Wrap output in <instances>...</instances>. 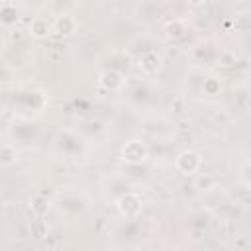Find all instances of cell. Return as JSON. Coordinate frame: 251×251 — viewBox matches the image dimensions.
Segmentation results:
<instances>
[{"label":"cell","instance_id":"1","mask_svg":"<svg viewBox=\"0 0 251 251\" xmlns=\"http://www.w3.org/2000/svg\"><path fill=\"white\" fill-rule=\"evenodd\" d=\"M12 100H14V112H18L24 118H31V116L41 114V110L45 108V102H47L43 92L31 90V88L16 90L12 94Z\"/></svg>","mask_w":251,"mask_h":251},{"label":"cell","instance_id":"2","mask_svg":"<svg viewBox=\"0 0 251 251\" xmlns=\"http://www.w3.org/2000/svg\"><path fill=\"white\" fill-rule=\"evenodd\" d=\"M55 147L67 157H80L86 151V145H84L82 137L78 133L71 131V129H61L55 135Z\"/></svg>","mask_w":251,"mask_h":251},{"label":"cell","instance_id":"3","mask_svg":"<svg viewBox=\"0 0 251 251\" xmlns=\"http://www.w3.org/2000/svg\"><path fill=\"white\" fill-rule=\"evenodd\" d=\"M57 208L61 214H65L67 218H76L80 216L86 208H88V202L82 194H76V192H65L57 198Z\"/></svg>","mask_w":251,"mask_h":251},{"label":"cell","instance_id":"4","mask_svg":"<svg viewBox=\"0 0 251 251\" xmlns=\"http://www.w3.org/2000/svg\"><path fill=\"white\" fill-rule=\"evenodd\" d=\"M147 155H149L147 145L141 143V141H137V139L127 141L124 145V149H122V159L127 161L129 165H141V161H145Z\"/></svg>","mask_w":251,"mask_h":251},{"label":"cell","instance_id":"5","mask_svg":"<svg viewBox=\"0 0 251 251\" xmlns=\"http://www.w3.org/2000/svg\"><path fill=\"white\" fill-rule=\"evenodd\" d=\"M118 208L122 216H126V220H135L137 214L141 212V198L135 192H127L118 200Z\"/></svg>","mask_w":251,"mask_h":251},{"label":"cell","instance_id":"6","mask_svg":"<svg viewBox=\"0 0 251 251\" xmlns=\"http://www.w3.org/2000/svg\"><path fill=\"white\" fill-rule=\"evenodd\" d=\"M175 165H176V169H178L180 173L192 175V173H196V171L200 169L202 159H200V155H198L196 151H182V153H178Z\"/></svg>","mask_w":251,"mask_h":251},{"label":"cell","instance_id":"7","mask_svg":"<svg viewBox=\"0 0 251 251\" xmlns=\"http://www.w3.org/2000/svg\"><path fill=\"white\" fill-rule=\"evenodd\" d=\"M51 25H53V31L57 35H71L76 29V20L71 14H61L51 22Z\"/></svg>","mask_w":251,"mask_h":251},{"label":"cell","instance_id":"8","mask_svg":"<svg viewBox=\"0 0 251 251\" xmlns=\"http://www.w3.org/2000/svg\"><path fill=\"white\" fill-rule=\"evenodd\" d=\"M139 67H141L143 73L153 75V73H157V71L161 69V57H159L153 49H147V51H143L141 57H139Z\"/></svg>","mask_w":251,"mask_h":251},{"label":"cell","instance_id":"9","mask_svg":"<svg viewBox=\"0 0 251 251\" xmlns=\"http://www.w3.org/2000/svg\"><path fill=\"white\" fill-rule=\"evenodd\" d=\"M145 129L153 135V137H167L171 133H175V124L171 122H165V120H151V122H145Z\"/></svg>","mask_w":251,"mask_h":251},{"label":"cell","instance_id":"10","mask_svg":"<svg viewBox=\"0 0 251 251\" xmlns=\"http://www.w3.org/2000/svg\"><path fill=\"white\" fill-rule=\"evenodd\" d=\"M12 135L16 141H24V143H29V141H35L37 137V127L33 124H20V126H14L12 127Z\"/></svg>","mask_w":251,"mask_h":251},{"label":"cell","instance_id":"11","mask_svg":"<svg viewBox=\"0 0 251 251\" xmlns=\"http://www.w3.org/2000/svg\"><path fill=\"white\" fill-rule=\"evenodd\" d=\"M100 84H102L104 88L116 90V88H120V86L124 84V78H122L120 71H116V69H106V71L100 75Z\"/></svg>","mask_w":251,"mask_h":251},{"label":"cell","instance_id":"12","mask_svg":"<svg viewBox=\"0 0 251 251\" xmlns=\"http://www.w3.org/2000/svg\"><path fill=\"white\" fill-rule=\"evenodd\" d=\"M194 57H196L200 63L212 65L214 61L220 59V53H218V49H214L212 45H200V47L194 49Z\"/></svg>","mask_w":251,"mask_h":251},{"label":"cell","instance_id":"13","mask_svg":"<svg viewBox=\"0 0 251 251\" xmlns=\"http://www.w3.org/2000/svg\"><path fill=\"white\" fill-rule=\"evenodd\" d=\"M108 192H110V196H112V198L120 200L122 196H126V194H127V192H131V190H129V186H127L126 178L116 176V178H112V180H110V188H108Z\"/></svg>","mask_w":251,"mask_h":251},{"label":"cell","instance_id":"14","mask_svg":"<svg viewBox=\"0 0 251 251\" xmlns=\"http://www.w3.org/2000/svg\"><path fill=\"white\" fill-rule=\"evenodd\" d=\"M149 96H151L149 88H147L145 84H141V82H135V84L129 88V100L135 102V104H145V102L149 100Z\"/></svg>","mask_w":251,"mask_h":251},{"label":"cell","instance_id":"15","mask_svg":"<svg viewBox=\"0 0 251 251\" xmlns=\"http://www.w3.org/2000/svg\"><path fill=\"white\" fill-rule=\"evenodd\" d=\"M49 31H53V25L45 20V18H33L31 20V24H29V33H33V35H37V37H43V35H47Z\"/></svg>","mask_w":251,"mask_h":251},{"label":"cell","instance_id":"16","mask_svg":"<svg viewBox=\"0 0 251 251\" xmlns=\"http://www.w3.org/2000/svg\"><path fill=\"white\" fill-rule=\"evenodd\" d=\"M135 220H137V218H135ZM135 220H127V222L120 227L118 235H120L124 241H133V239L139 235V224H137Z\"/></svg>","mask_w":251,"mask_h":251},{"label":"cell","instance_id":"17","mask_svg":"<svg viewBox=\"0 0 251 251\" xmlns=\"http://www.w3.org/2000/svg\"><path fill=\"white\" fill-rule=\"evenodd\" d=\"M0 20H2V24L4 25H8V24H12V22H16V18H18V12H16V6L14 4H8V2H4L2 6H0Z\"/></svg>","mask_w":251,"mask_h":251},{"label":"cell","instance_id":"18","mask_svg":"<svg viewBox=\"0 0 251 251\" xmlns=\"http://www.w3.org/2000/svg\"><path fill=\"white\" fill-rule=\"evenodd\" d=\"M165 29H167V35H171V37H178V35L184 33V22H180V20H173V22L167 24Z\"/></svg>","mask_w":251,"mask_h":251},{"label":"cell","instance_id":"19","mask_svg":"<svg viewBox=\"0 0 251 251\" xmlns=\"http://www.w3.org/2000/svg\"><path fill=\"white\" fill-rule=\"evenodd\" d=\"M16 161V147L14 145H10V143H4V147H2V165H12Z\"/></svg>","mask_w":251,"mask_h":251},{"label":"cell","instance_id":"20","mask_svg":"<svg viewBox=\"0 0 251 251\" xmlns=\"http://www.w3.org/2000/svg\"><path fill=\"white\" fill-rule=\"evenodd\" d=\"M202 92L204 94H218L220 92V82L216 78H204L202 80Z\"/></svg>","mask_w":251,"mask_h":251},{"label":"cell","instance_id":"21","mask_svg":"<svg viewBox=\"0 0 251 251\" xmlns=\"http://www.w3.org/2000/svg\"><path fill=\"white\" fill-rule=\"evenodd\" d=\"M241 178L245 180V184L251 186V163H247V165L241 169Z\"/></svg>","mask_w":251,"mask_h":251},{"label":"cell","instance_id":"22","mask_svg":"<svg viewBox=\"0 0 251 251\" xmlns=\"http://www.w3.org/2000/svg\"><path fill=\"white\" fill-rule=\"evenodd\" d=\"M249 153H251V145H249Z\"/></svg>","mask_w":251,"mask_h":251}]
</instances>
